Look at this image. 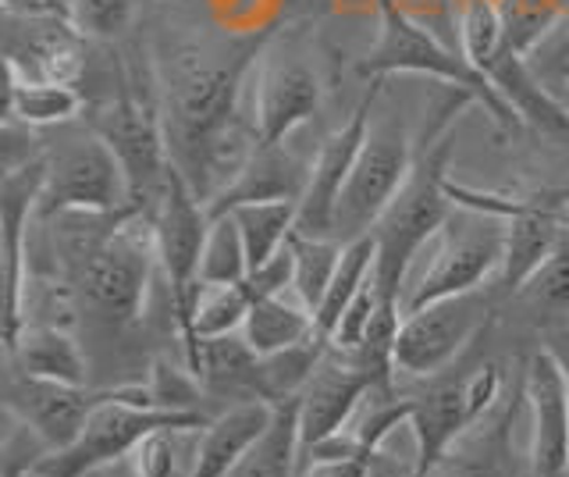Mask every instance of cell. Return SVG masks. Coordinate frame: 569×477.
<instances>
[{
	"label": "cell",
	"instance_id": "1",
	"mask_svg": "<svg viewBox=\"0 0 569 477\" xmlns=\"http://www.w3.org/2000/svg\"><path fill=\"white\" fill-rule=\"evenodd\" d=\"M263 43L267 32L246 40L168 37L153 50L171 161L203 203L218 197L257 150L253 121L239 115V93Z\"/></svg>",
	"mask_w": 569,
	"mask_h": 477
},
{
	"label": "cell",
	"instance_id": "2",
	"mask_svg": "<svg viewBox=\"0 0 569 477\" xmlns=\"http://www.w3.org/2000/svg\"><path fill=\"white\" fill-rule=\"evenodd\" d=\"M473 97L459 86H449L438 108L431 111L435 118L427 121L423 139L417 147V161L409 171L406 186L399 197L391 200L385 218L373 228V246H378V260H373V281L378 292L388 304L402 307V289L406 275L413 268L417 254L431 242L441 225L452 215V197H449V157H452V126L456 118L473 108Z\"/></svg>",
	"mask_w": 569,
	"mask_h": 477
},
{
	"label": "cell",
	"instance_id": "3",
	"mask_svg": "<svg viewBox=\"0 0 569 477\" xmlns=\"http://www.w3.org/2000/svg\"><path fill=\"white\" fill-rule=\"evenodd\" d=\"M378 40L367 54L356 61V72L363 79H388V76H427L438 79L445 86H459L467 90L477 108H485V115L495 121L502 132H516L523 126L516 111L502 100V93L495 90L491 79L462 54L459 47L445 43L435 37L431 29H423L420 22L409 19L406 11H399L391 0H378Z\"/></svg>",
	"mask_w": 569,
	"mask_h": 477
},
{
	"label": "cell",
	"instance_id": "4",
	"mask_svg": "<svg viewBox=\"0 0 569 477\" xmlns=\"http://www.w3.org/2000/svg\"><path fill=\"white\" fill-rule=\"evenodd\" d=\"M157 268L160 260L153 242V221L150 215L136 210L97 246L68 289L93 325L124 331L147 314V296Z\"/></svg>",
	"mask_w": 569,
	"mask_h": 477
},
{
	"label": "cell",
	"instance_id": "5",
	"mask_svg": "<svg viewBox=\"0 0 569 477\" xmlns=\"http://www.w3.org/2000/svg\"><path fill=\"white\" fill-rule=\"evenodd\" d=\"M82 121H89L103 136V143L121 161L132 192V207L150 215L171 175V150L164 118H160V103L139 97L132 76L118 68L111 90L97 100H86Z\"/></svg>",
	"mask_w": 569,
	"mask_h": 477
},
{
	"label": "cell",
	"instance_id": "6",
	"mask_svg": "<svg viewBox=\"0 0 569 477\" xmlns=\"http://www.w3.org/2000/svg\"><path fill=\"white\" fill-rule=\"evenodd\" d=\"M43 157L47 179L36 221L58 218L64 210H100V215L136 210L121 161L89 121L58 126V139H47Z\"/></svg>",
	"mask_w": 569,
	"mask_h": 477
},
{
	"label": "cell",
	"instance_id": "7",
	"mask_svg": "<svg viewBox=\"0 0 569 477\" xmlns=\"http://www.w3.org/2000/svg\"><path fill=\"white\" fill-rule=\"evenodd\" d=\"M150 221H153L160 271L168 278L171 321L178 328V339H182L186 364L192 367V360H196L192 314H196V299L203 292L200 257H203V242L210 232V210L192 192V186L186 182V175L174 168V161H171L164 192H160V200L150 210Z\"/></svg>",
	"mask_w": 569,
	"mask_h": 477
},
{
	"label": "cell",
	"instance_id": "8",
	"mask_svg": "<svg viewBox=\"0 0 569 477\" xmlns=\"http://www.w3.org/2000/svg\"><path fill=\"white\" fill-rule=\"evenodd\" d=\"M210 414H174L157 410L150 399L147 381L121 385L114 399H107L100 410L86 420V428L71 446L47 453L40 464L32 467V477H82L103 464H114L121 456H132L136 446L157 428H171V424H207Z\"/></svg>",
	"mask_w": 569,
	"mask_h": 477
},
{
	"label": "cell",
	"instance_id": "9",
	"mask_svg": "<svg viewBox=\"0 0 569 477\" xmlns=\"http://www.w3.org/2000/svg\"><path fill=\"white\" fill-rule=\"evenodd\" d=\"M502 299L506 296L491 281V286L445 296L417 310H406L396 335V375L420 378V381L438 378L445 367L462 357V349L477 335L488 331Z\"/></svg>",
	"mask_w": 569,
	"mask_h": 477
},
{
	"label": "cell",
	"instance_id": "10",
	"mask_svg": "<svg viewBox=\"0 0 569 477\" xmlns=\"http://www.w3.org/2000/svg\"><path fill=\"white\" fill-rule=\"evenodd\" d=\"M506 228L509 218L488 215L473 207H452L449 221L435 236V257L417 286L402 299V314L445 296H459L480 286H491L506 260Z\"/></svg>",
	"mask_w": 569,
	"mask_h": 477
},
{
	"label": "cell",
	"instance_id": "11",
	"mask_svg": "<svg viewBox=\"0 0 569 477\" xmlns=\"http://www.w3.org/2000/svg\"><path fill=\"white\" fill-rule=\"evenodd\" d=\"M413 161H417V150L409 143V132L399 121L370 126L360 161H356L349 182L342 189V200L335 207L331 239L356 242L370 236L373 228H378V221L385 218V210L391 207V200L399 197V189L406 186Z\"/></svg>",
	"mask_w": 569,
	"mask_h": 477
},
{
	"label": "cell",
	"instance_id": "12",
	"mask_svg": "<svg viewBox=\"0 0 569 477\" xmlns=\"http://www.w3.org/2000/svg\"><path fill=\"white\" fill-rule=\"evenodd\" d=\"M381 93H385V79H370L367 93L352 108V115L342 121V129H335L325 143H320L313 168H310L307 192H302V200H299V221H296L299 236L331 239L335 207L342 200V189L349 182L356 161H360V150L370 136V118Z\"/></svg>",
	"mask_w": 569,
	"mask_h": 477
},
{
	"label": "cell",
	"instance_id": "13",
	"mask_svg": "<svg viewBox=\"0 0 569 477\" xmlns=\"http://www.w3.org/2000/svg\"><path fill=\"white\" fill-rule=\"evenodd\" d=\"M118 388H93V385H61V381H43L8 370V392H4V410L18 417L40 435L50 453H58L79 438L86 420L93 417L107 399H114Z\"/></svg>",
	"mask_w": 569,
	"mask_h": 477
},
{
	"label": "cell",
	"instance_id": "14",
	"mask_svg": "<svg viewBox=\"0 0 569 477\" xmlns=\"http://www.w3.org/2000/svg\"><path fill=\"white\" fill-rule=\"evenodd\" d=\"M370 392H378L370 370L346 349H335L328 342L325 360L317 364L313 378L296 399L299 410V453L317 446L338 431H346L356 420V414L363 410V403Z\"/></svg>",
	"mask_w": 569,
	"mask_h": 477
},
{
	"label": "cell",
	"instance_id": "15",
	"mask_svg": "<svg viewBox=\"0 0 569 477\" xmlns=\"http://www.w3.org/2000/svg\"><path fill=\"white\" fill-rule=\"evenodd\" d=\"M523 396L530 414V474L569 477V385L548 346L530 352L523 364Z\"/></svg>",
	"mask_w": 569,
	"mask_h": 477
},
{
	"label": "cell",
	"instance_id": "16",
	"mask_svg": "<svg viewBox=\"0 0 569 477\" xmlns=\"http://www.w3.org/2000/svg\"><path fill=\"white\" fill-rule=\"evenodd\" d=\"M89 40L71 19L4 14V68L14 82H79Z\"/></svg>",
	"mask_w": 569,
	"mask_h": 477
},
{
	"label": "cell",
	"instance_id": "17",
	"mask_svg": "<svg viewBox=\"0 0 569 477\" xmlns=\"http://www.w3.org/2000/svg\"><path fill=\"white\" fill-rule=\"evenodd\" d=\"M527 410L523 370L509 385L506 399L459 435V441L441 456V464L427 477H527L530 459L516 453V424Z\"/></svg>",
	"mask_w": 569,
	"mask_h": 477
},
{
	"label": "cell",
	"instance_id": "18",
	"mask_svg": "<svg viewBox=\"0 0 569 477\" xmlns=\"http://www.w3.org/2000/svg\"><path fill=\"white\" fill-rule=\"evenodd\" d=\"M320 86L310 61L299 54L267 58L257 72L253 103H249V121H253L257 143L278 147L289 143L296 129H302L320 108Z\"/></svg>",
	"mask_w": 569,
	"mask_h": 477
},
{
	"label": "cell",
	"instance_id": "19",
	"mask_svg": "<svg viewBox=\"0 0 569 477\" xmlns=\"http://www.w3.org/2000/svg\"><path fill=\"white\" fill-rule=\"evenodd\" d=\"M310 168L313 161H302L299 153L289 150V143H278V147L257 143L253 157L242 165V171L207 203L210 218H221L242 203L302 200V192H307V182H310Z\"/></svg>",
	"mask_w": 569,
	"mask_h": 477
},
{
	"label": "cell",
	"instance_id": "20",
	"mask_svg": "<svg viewBox=\"0 0 569 477\" xmlns=\"http://www.w3.org/2000/svg\"><path fill=\"white\" fill-rule=\"evenodd\" d=\"M473 428L470 410H467V392H462V378L459 381H435L427 385L423 392L413 396V417H409V431H413V446H417V477H427L441 456L449 453L459 435Z\"/></svg>",
	"mask_w": 569,
	"mask_h": 477
},
{
	"label": "cell",
	"instance_id": "21",
	"mask_svg": "<svg viewBox=\"0 0 569 477\" xmlns=\"http://www.w3.org/2000/svg\"><path fill=\"white\" fill-rule=\"evenodd\" d=\"M8 370L61 385H89V360L79 339L64 325L29 321L18 339L4 346Z\"/></svg>",
	"mask_w": 569,
	"mask_h": 477
},
{
	"label": "cell",
	"instance_id": "22",
	"mask_svg": "<svg viewBox=\"0 0 569 477\" xmlns=\"http://www.w3.org/2000/svg\"><path fill=\"white\" fill-rule=\"evenodd\" d=\"M274 417V406L263 399L231 403L228 410L213 414L203 428L200 459H196L192 477H228L239 467V459L253 449V441L267 431Z\"/></svg>",
	"mask_w": 569,
	"mask_h": 477
},
{
	"label": "cell",
	"instance_id": "23",
	"mask_svg": "<svg viewBox=\"0 0 569 477\" xmlns=\"http://www.w3.org/2000/svg\"><path fill=\"white\" fill-rule=\"evenodd\" d=\"M485 76L491 79V86L502 93V100L516 111V118H520L523 126L538 129L545 136H569V111L548 86L538 82V76L527 68L523 54H516V50L506 47L502 54L485 68Z\"/></svg>",
	"mask_w": 569,
	"mask_h": 477
},
{
	"label": "cell",
	"instance_id": "24",
	"mask_svg": "<svg viewBox=\"0 0 569 477\" xmlns=\"http://www.w3.org/2000/svg\"><path fill=\"white\" fill-rule=\"evenodd\" d=\"M196 378L203 381L210 399L249 403L260 396V357L239 335H221V339L200 342V360H196Z\"/></svg>",
	"mask_w": 569,
	"mask_h": 477
},
{
	"label": "cell",
	"instance_id": "25",
	"mask_svg": "<svg viewBox=\"0 0 569 477\" xmlns=\"http://www.w3.org/2000/svg\"><path fill=\"white\" fill-rule=\"evenodd\" d=\"M313 335H320L313 310L302 304L299 296L289 299V292L271 296V299H257L242 325V339L249 342V349H253L257 357H271V352L299 346V342L313 339Z\"/></svg>",
	"mask_w": 569,
	"mask_h": 477
},
{
	"label": "cell",
	"instance_id": "26",
	"mask_svg": "<svg viewBox=\"0 0 569 477\" xmlns=\"http://www.w3.org/2000/svg\"><path fill=\"white\" fill-rule=\"evenodd\" d=\"M86 111V93L79 82H14L8 79V118L29 129H58L79 121Z\"/></svg>",
	"mask_w": 569,
	"mask_h": 477
},
{
	"label": "cell",
	"instance_id": "27",
	"mask_svg": "<svg viewBox=\"0 0 569 477\" xmlns=\"http://www.w3.org/2000/svg\"><path fill=\"white\" fill-rule=\"evenodd\" d=\"M228 477H299V410L296 399L274 406L267 431Z\"/></svg>",
	"mask_w": 569,
	"mask_h": 477
},
{
	"label": "cell",
	"instance_id": "28",
	"mask_svg": "<svg viewBox=\"0 0 569 477\" xmlns=\"http://www.w3.org/2000/svg\"><path fill=\"white\" fill-rule=\"evenodd\" d=\"M236 218L246 254H249V268L271 260L278 250L289 246L296 236V221H299V200H267V203H242L236 210H228Z\"/></svg>",
	"mask_w": 569,
	"mask_h": 477
},
{
	"label": "cell",
	"instance_id": "29",
	"mask_svg": "<svg viewBox=\"0 0 569 477\" xmlns=\"http://www.w3.org/2000/svg\"><path fill=\"white\" fill-rule=\"evenodd\" d=\"M207 424H171V428H157L153 435H147L132 453L139 474L142 477H192Z\"/></svg>",
	"mask_w": 569,
	"mask_h": 477
},
{
	"label": "cell",
	"instance_id": "30",
	"mask_svg": "<svg viewBox=\"0 0 569 477\" xmlns=\"http://www.w3.org/2000/svg\"><path fill=\"white\" fill-rule=\"evenodd\" d=\"M527 314H533L538 321H566L569 317V221L562 225L556 250L545 257V264L533 271L523 289L512 296Z\"/></svg>",
	"mask_w": 569,
	"mask_h": 477
},
{
	"label": "cell",
	"instance_id": "31",
	"mask_svg": "<svg viewBox=\"0 0 569 477\" xmlns=\"http://www.w3.org/2000/svg\"><path fill=\"white\" fill-rule=\"evenodd\" d=\"M325 352H328V339L325 335H313V339L299 342V346L271 352V357H260V396H263V403L278 406L284 399H299V392L313 378L317 364L325 360Z\"/></svg>",
	"mask_w": 569,
	"mask_h": 477
},
{
	"label": "cell",
	"instance_id": "32",
	"mask_svg": "<svg viewBox=\"0 0 569 477\" xmlns=\"http://www.w3.org/2000/svg\"><path fill=\"white\" fill-rule=\"evenodd\" d=\"M373 260H378V246H373V236H363L356 242H346V254H342V264H338V271L331 278V286L325 292V299H320L317 307V331L325 335V339H331V331L338 328V321H342V314L349 310V304L356 299V292H360L370 275H373Z\"/></svg>",
	"mask_w": 569,
	"mask_h": 477
},
{
	"label": "cell",
	"instance_id": "33",
	"mask_svg": "<svg viewBox=\"0 0 569 477\" xmlns=\"http://www.w3.org/2000/svg\"><path fill=\"white\" fill-rule=\"evenodd\" d=\"M456 40L480 72L506 50V14L498 0H459Z\"/></svg>",
	"mask_w": 569,
	"mask_h": 477
},
{
	"label": "cell",
	"instance_id": "34",
	"mask_svg": "<svg viewBox=\"0 0 569 477\" xmlns=\"http://www.w3.org/2000/svg\"><path fill=\"white\" fill-rule=\"evenodd\" d=\"M249 310H253V296L246 286H203L200 299H196L192 314V335H196V360H200V342L203 339H221V335H239ZM192 360V367H196Z\"/></svg>",
	"mask_w": 569,
	"mask_h": 477
},
{
	"label": "cell",
	"instance_id": "35",
	"mask_svg": "<svg viewBox=\"0 0 569 477\" xmlns=\"http://www.w3.org/2000/svg\"><path fill=\"white\" fill-rule=\"evenodd\" d=\"M292 254H296V281H292V296H299L313 314L325 299L331 278L338 271L346 254V242L338 239H313V236H292Z\"/></svg>",
	"mask_w": 569,
	"mask_h": 477
},
{
	"label": "cell",
	"instance_id": "36",
	"mask_svg": "<svg viewBox=\"0 0 569 477\" xmlns=\"http://www.w3.org/2000/svg\"><path fill=\"white\" fill-rule=\"evenodd\" d=\"M249 275V254L242 232L231 215L210 218V232L200 257V281L203 286H239Z\"/></svg>",
	"mask_w": 569,
	"mask_h": 477
},
{
	"label": "cell",
	"instance_id": "37",
	"mask_svg": "<svg viewBox=\"0 0 569 477\" xmlns=\"http://www.w3.org/2000/svg\"><path fill=\"white\" fill-rule=\"evenodd\" d=\"M147 388H150V399L157 410H174V414H210L203 410V399L207 388L203 381L196 378V370L186 364V367H174L168 360H153L150 364V378H147ZM213 417V414H210Z\"/></svg>",
	"mask_w": 569,
	"mask_h": 477
},
{
	"label": "cell",
	"instance_id": "38",
	"mask_svg": "<svg viewBox=\"0 0 569 477\" xmlns=\"http://www.w3.org/2000/svg\"><path fill=\"white\" fill-rule=\"evenodd\" d=\"M136 0H71V22L89 43H118L136 26Z\"/></svg>",
	"mask_w": 569,
	"mask_h": 477
},
{
	"label": "cell",
	"instance_id": "39",
	"mask_svg": "<svg viewBox=\"0 0 569 477\" xmlns=\"http://www.w3.org/2000/svg\"><path fill=\"white\" fill-rule=\"evenodd\" d=\"M527 68L538 76L541 86H548L551 93H559L569 86V8L556 19L545 37L533 43L523 54Z\"/></svg>",
	"mask_w": 569,
	"mask_h": 477
},
{
	"label": "cell",
	"instance_id": "40",
	"mask_svg": "<svg viewBox=\"0 0 569 477\" xmlns=\"http://www.w3.org/2000/svg\"><path fill=\"white\" fill-rule=\"evenodd\" d=\"M292 281H296V254H292V239L284 250H278L271 260H263L257 264V268H249L246 275V292L253 296V304L257 299H271V296H284V292H292Z\"/></svg>",
	"mask_w": 569,
	"mask_h": 477
},
{
	"label": "cell",
	"instance_id": "41",
	"mask_svg": "<svg viewBox=\"0 0 569 477\" xmlns=\"http://www.w3.org/2000/svg\"><path fill=\"white\" fill-rule=\"evenodd\" d=\"M370 464L360 456H346V459H310V464L299 467V477H367Z\"/></svg>",
	"mask_w": 569,
	"mask_h": 477
},
{
	"label": "cell",
	"instance_id": "42",
	"mask_svg": "<svg viewBox=\"0 0 569 477\" xmlns=\"http://www.w3.org/2000/svg\"><path fill=\"white\" fill-rule=\"evenodd\" d=\"M4 14H29V19H71V0H0Z\"/></svg>",
	"mask_w": 569,
	"mask_h": 477
},
{
	"label": "cell",
	"instance_id": "43",
	"mask_svg": "<svg viewBox=\"0 0 569 477\" xmlns=\"http://www.w3.org/2000/svg\"><path fill=\"white\" fill-rule=\"evenodd\" d=\"M367 464H370V474H367V477H417V464L402 467L396 456L385 453V446H381L378 453H370Z\"/></svg>",
	"mask_w": 569,
	"mask_h": 477
},
{
	"label": "cell",
	"instance_id": "44",
	"mask_svg": "<svg viewBox=\"0 0 569 477\" xmlns=\"http://www.w3.org/2000/svg\"><path fill=\"white\" fill-rule=\"evenodd\" d=\"M82 477H142V474H139V467H136V459H132V456H121V459H114V464H103V467L89 470V474H82Z\"/></svg>",
	"mask_w": 569,
	"mask_h": 477
},
{
	"label": "cell",
	"instance_id": "45",
	"mask_svg": "<svg viewBox=\"0 0 569 477\" xmlns=\"http://www.w3.org/2000/svg\"><path fill=\"white\" fill-rule=\"evenodd\" d=\"M548 349L556 352L562 370H566V385H569V328H556L548 335Z\"/></svg>",
	"mask_w": 569,
	"mask_h": 477
},
{
	"label": "cell",
	"instance_id": "46",
	"mask_svg": "<svg viewBox=\"0 0 569 477\" xmlns=\"http://www.w3.org/2000/svg\"><path fill=\"white\" fill-rule=\"evenodd\" d=\"M556 97H559V103H562V108L569 111V86H566V90H559Z\"/></svg>",
	"mask_w": 569,
	"mask_h": 477
},
{
	"label": "cell",
	"instance_id": "47",
	"mask_svg": "<svg viewBox=\"0 0 569 477\" xmlns=\"http://www.w3.org/2000/svg\"><path fill=\"white\" fill-rule=\"evenodd\" d=\"M562 218H566V221H569V197H566V200H562Z\"/></svg>",
	"mask_w": 569,
	"mask_h": 477
},
{
	"label": "cell",
	"instance_id": "48",
	"mask_svg": "<svg viewBox=\"0 0 569 477\" xmlns=\"http://www.w3.org/2000/svg\"><path fill=\"white\" fill-rule=\"evenodd\" d=\"M527 477H533V474H527Z\"/></svg>",
	"mask_w": 569,
	"mask_h": 477
}]
</instances>
